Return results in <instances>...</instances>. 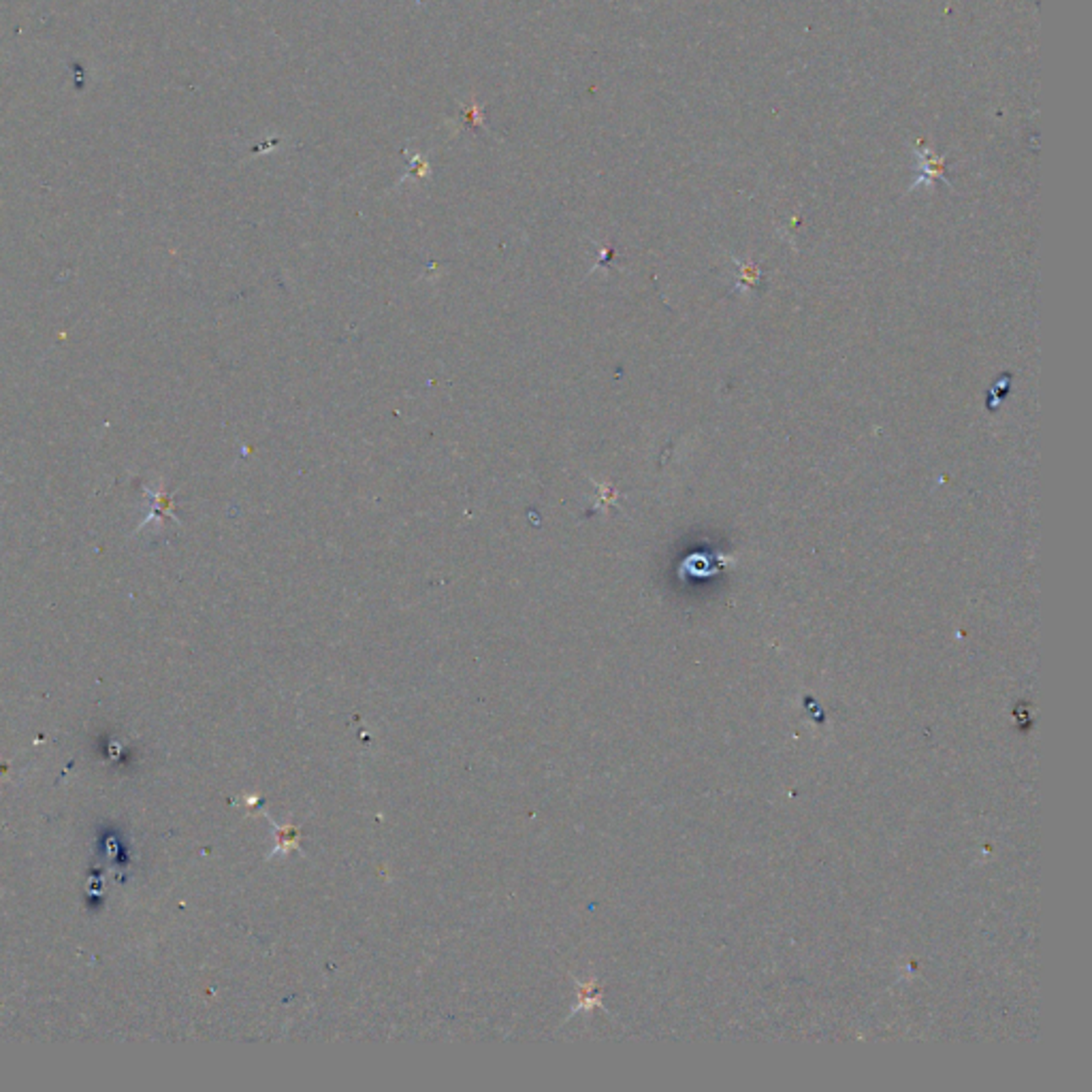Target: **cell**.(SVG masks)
<instances>
[{
	"instance_id": "6da1fadb",
	"label": "cell",
	"mask_w": 1092,
	"mask_h": 1092,
	"mask_svg": "<svg viewBox=\"0 0 1092 1092\" xmlns=\"http://www.w3.org/2000/svg\"><path fill=\"white\" fill-rule=\"evenodd\" d=\"M917 158H920V176H917L915 184L913 188H917L920 184H932V182H945V158L939 156V154L932 152L928 145H921L920 152H917Z\"/></svg>"
}]
</instances>
